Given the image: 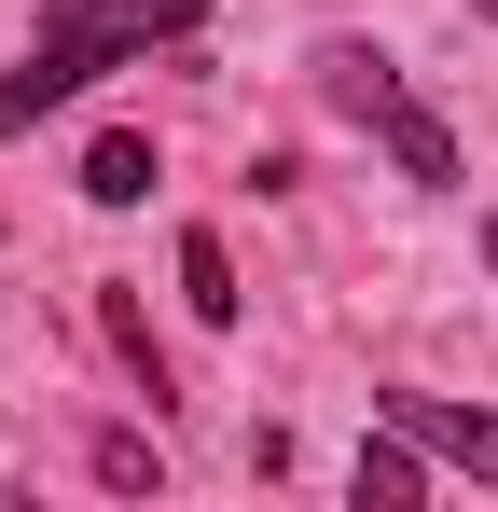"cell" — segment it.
Returning a JSON list of instances; mask_svg holds the SVG:
<instances>
[{
  "label": "cell",
  "instance_id": "6da1fadb",
  "mask_svg": "<svg viewBox=\"0 0 498 512\" xmlns=\"http://www.w3.org/2000/svg\"><path fill=\"white\" fill-rule=\"evenodd\" d=\"M208 28V0H42V42L0 70V139H28L42 111H70L97 70H125V56H153V42H194Z\"/></svg>",
  "mask_w": 498,
  "mask_h": 512
},
{
  "label": "cell",
  "instance_id": "7a4b0ae2",
  "mask_svg": "<svg viewBox=\"0 0 498 512\" xmlns=\"http://www.w3.org/2000/svg\"><path fill=\"white\" fill-rule=\"evenodd\" d=\"M319 97L360 125V139H388V153H402V180H457V139L415 111L402 56H374V42H319Z\"/></svg>",
  "mask_w": 498,
  "mask_h": 512
},
{
  "label": "cell",
  "instance_id": "3957f363",
  "mask_svg": "<svg viewBox=\"0 0 498 512\" xmlns=\"http://www.w3.org/2000/svg\"><path fill=\"white\" fill-rule=\"evenodd\" d=\"M374 416L415 429L443 471H471V485H498V416H471V402H429V388H374Z\"/></svg>",
  "mask_w": 498,
  "mask_h": 512
},
{
  "label": "cell",
  "instance_id": "277c9868",
  "mask_svg": "<svg viewBox=\"0 0 498 512\" xmlns=\"http://www.w3.org/2000/svg\"><path fill=\"white\" fill-rule=\"evenodd\" d=\"M388 429V416H374ZM429 499V471H415V429H388V443H360V512H415Z\"/></svg>",
  "mask_w": 498,
  "mask_h": 512
},
{
  "label": "cell",
  "instance_id": "5b68a950",
  "mask_svg": "<svg viewBox=\"0 0 498 512\" xmlns=\"http://www.w3.org/2000/svg\"><path fill=\"white\" fill-rule=\"evenodd\" d=\"M83 194H97V208H139V194H153V139H139V125H111V139L83 153Z\"/></svg>",
  "mask_w": 498,
  "mask_h": 512
},
{
  "label": "cell",
  "instance_id": "8992f818",
  "mask_svg": "<svg viewBox=\"0 0 498 512\" xmlns=\"http://www.w3.org/2000/svg\"><path fill=\"white\" fill-rule=\"evenodd\" d=\"M180 291H194V319H236V263H222V236H180Z\"/></svg>",
  "mask_w": 498,
  "mask_h": 512
},
{
  "label": "cell",
  "instance_id": "52a82bcc",
  "mask_svg": "<svg viewBox=\"0 0 498 512\" xmlns=\"http://www.w3.org/2000/svg\"><path fill=\"white\" fill-rule=\"evenodd\" d=\"M485 263H498V208H485Z\"/></svg>",
  "mask_w": 498,
  "mask_h": 512
},
{
  "label": "cell",
  "instance_id": "ba28073f",
  "mask_svg": "<svg viewBox=\"0 0 498 512\" xmlns=\"http://www.w3.org/2000/svg\"><path fill=\"white\" fill-rule=\"evenodd\" d=\"M485 14H498V0H485Z\"/></svg>",
  "mask_w": 498,
  "mask_h": 512
}]
</instances>
